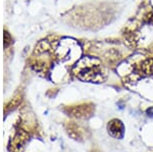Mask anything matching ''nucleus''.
Masks as SVG:
<instances>
[{
	"label": "nucleus",
	"mask_w": 153,
	"mask_h": 152,
	"mask_svg": "<svg viewBox=\"0 0 153 152\" xmlns=\"http://www.w3.org/2000/svg\"><path fill=\"white\" fill-rule=\"evenodd\" d=\"M78 79L89 83H102L106 79V73L101 61L96 57L86 56L81 58L73 68Z\"/></svg>",
	"instance_id": "nucleus-1"
},
{
	"label": "nucleus",
	"mask_w": 153,
	"mask_h": 152,
	"mask_svg": "<svg viewBox=\"0 0 153 152\" xmlns=\"http://www.w3.org/2000/svg\"><path fill=\"white\" fill-rule=\"evenodd\" d=\"M93 110H94L93 105H79V106L71 107L68 113V116L76 117V119H85L92 116Z\"/></svg>",
	"instance_id": "nucleus-2"
},
{
	"label": "nucleus",
	"mask_w": 153,
	"mask_h": 152,
	"mask_svg": "<svg viewBox=\"0 0 153 152\" xmlns=\"http://www.w3.org/2000/svg\"><path fill=\"white\" fill-rule=\"evenodd\" d=\"M108 134L115 139H122L125 134V127L124 124L120 119H112L107 125Z\"/></svg>",
	"instance_id": "nucleus-3"
},
{
	"label": "nucleus",
	"mask_w": 153,
	"mask_h": 152,
	"mask_svg": "<svg viewBox=\"0 0 153 152\" xmlns=\"http://www.w3.org/2000/svg\"><path fill=\"white\" fill-rule=\"evenodd\" d=\"M137 70L141 75L144 76H153V58L147 59L138 65Z\"/></svg>",
	"instance_id": "nucleus-4"
},
{
	"label": "nucleus",
	"mask_w": 153,
	"mask_h": 152,
	"mask_svg": "<svg viewBox=\"0 0 153 152\" xmlns=\"http://www.w3.org/2000/svg\"><path fill=\"white\" fill-rule=\"evenodd\" d=\"M65 130L68 132V136L71 137L73 139H75V140H81L83 138L82 131L75 124H68L65 126Z\"/></svg>",
	"instance_id": "nucleus-5"
},
{
	"label": "nucleus",
	"mask_w": 153,
	"mask_h": 152,
	"mask_svg": "<svg viewBox=\"0 0 153 152\" xmlns=\"http://www.w3.org/2000/svg\"><path fill=\"white\" fill-rule=\"evenodd\" d=\"M28 138H29V136L26 132L19 131V133L16 135V139H13L14 148H18V149L23 148V146L25 145L27 140H28Z\"/></svg>",
	"instance_id": "nucleus-6"
},
{
	"label": "nucleus",
	"mask_w": 153,
	"mask_h": 152,
	"mask_svg": "<svg viewBox=\"0 0 153 152\" xmlns=\"http://www.w3.org/2000/svg\"><path fill=\"white\" fill-rule=\"evenodd\" d=\"M147 113L149 114V116H153V108H149L147 110Z\"/></svg>",
	"instance_id": "nucleus-7"
}]
</instances>
